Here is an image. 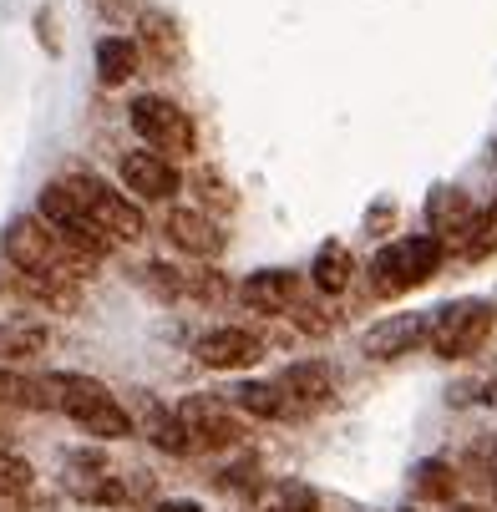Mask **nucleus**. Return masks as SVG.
I'll return each instance as SVG.
<instances>
[{"mask_svg": "<svg viewBox=\"0 0 497 512\" xmlns=\"http://www.w3.org/2000/svg\"><path fill=\"white\" fill-rule=\"evenodd\" d=\"M41 391H46L51 411H61L66 421H77L87 436H102V442H122V436H132V411L97 376L51 371V376H41Z\"/></svg>", "mask_w": 497, "mask_h": 512, "instance_id": "1", "label": "nucleus"}, {"mask_svg": "<svg viewBox=\"0 0 497 512\" xmlns=\"http://www.w3.org/2000/svg\"><path fill=\"white\" fill-rule=\"evenodd\" d=\"M6 259H11V269H26V274H61V279L92 274V259H82L46 218H16L6 229Z\"/></svg>", "mask_w": 497, "mask_h": 512, "instance_id": "2", "label": "nucleus"}, {"mask_svg": "<svg viewBox=\"0 0 497 512\" xmlns=\"http://www.w3.org/2000/svg\"><path fill=\"white\" fill-rule=\"evenodd\" d=\"M447 259V244L432 234H411V239H391L376 259H371V289L381 300L411 295L416 284H426Z\"/></svg>", "mask_w": 497, "mask_h": 512, "instance_id": "3", "label": "nucleus"}, {"mask_svg": "<svg viewBox=\"0 0 497 512\" xmlns=\"http://www.w3.org/2000/svg\"><path fill=\"white\" fill-rule=\"evenodd\" d=\"M66 188L77 193V203L87 208L92 224H97L102 234H112L117 244H137L142 234H148V218H142V208L127 198V188H112V183H102L97 173L66 178Z\"/></svg>", "mask_w": 497, "mask_h": 512, "instance_id": "4", "label": "nucleus"}, {"mask_svg": "<svg viewBox=\"0 0 497 512\" xmlns=\"http://www.w3.org/2000/svg\"><path fill=\"white\" fill-rule=\"evenodd\" d=\"M36 213L46 218L51 229H61V239L77 249L82 259H92V264H102L112 249H117V239L112 234H102L92 218H87V208L77 203V193H71L66 183H46L41 188V198H36Z\"/></svg>", "mask_w": 497, "mask_h": 512, "instance_id": "5", "label": "nucleus"}, {"mask_svg": "<svg viewBox=\"0 0 497 512\" xmlns=\"http://www.w3.org/2000/svg\"><path fill=\"white\" fill-rule=\"evenodd\" d=\"M66 492L77 497V502H92V507H122V502H132V497H148L153 492V482L142 477V472H117V467H107L102 457H87V452H77L66 462Z\"/></svg>", "mask_w": 497, "mask_h": 512, "instance_id": "6", "label": "nucleus"}, {"mask_svg": "<svg viewBox=\"0 0 497 512\" xmlns=\"http://www.w3.org/2000/svg\"><path fill=\"white\" fill-rule=\"evenodd\" d=\"M132 132L163 158H193L198 153L193 117L178 102H168V97H137L132 102Z\"/></svg>", "mask_w": 497, "mask_h": 512, "instance_id": "7", "label": "nucleus"}, {"mask_svg": "<svg viewBox=\"0 0 497 512\" xmlns=\"http://www.w3.org/2000/svg\"><path fill=\"white\" fill-rule=\"evenodd\" d=\"M492 325H497L492 300L442 305V310H437V325H432V355H442V360H472V355L487 345Z\"/></svg>", "mask_w": 497, "mask_h": 512, "instance_id": "8", "label": "nucleus"}, {"mask_svg": "<svg viewBox=\"0 0 497 512\" xmlns=\"http://www.w3.org/2000/svg\"><path fill=\"white\" fill-rule=\"evenodd\" d=\"M178 416H183V426H188V436H193V452L203 447V452H234L239 442H244V421L224 406V401H213V396H188L183 406H178Z\"/></svg>", "mask_w": 497, "mask_h": 512, "instance_id": "9", "label": "nucleus"}, {"mask_svg": "<svg viewBox=\"0 0 497 512\" xmlns=\"http://www.w3.org/2000/svg\"><path fill=\"white\" fill-rule=\"evenodd\" d=\"M117 178H122V188H127L137 203H168V198L183 188L173 158H163V153H122Z\"/></svg>", "mask_w": 497, "mask_h": 512, "instance_id": "10", "label": "nucleus"}, {"mask_svg": "<svg viewBox=\"0 0 497 512\" xmlns=\"http://www.w3.org/2000/svg\"><path fill=\"white\" fill-rule=\"evenodd\" d=\"M432 325H437V310H416V315H391L381 325L366 330L361 350L371 360H396V355H411L416 345H432Z\"/></svg>", "mask_w": 497, "mask_h": 512, "instance_id": "11", "label": "nucleus"}, {"mask_svg": "<svg viewBox=\"0 0 497 512\" xmlns=\"http://www.w3.org/2000/svg\"><path fill=\"white\" fill-rule=\"evenodd\" d=\"M193 355L208 365V371H249V365L264 360V340L244 325H219V330L198 335Z\"/></svg>", "mask_w": 497, "mask_h": 512, "instance_id": "12", "label": "nucleus"}, {"mask_svg": "<svg viewBox=\"0 0 497 512\" xmlns=\"http://www.w3.org/2000/svg\"><path fill=\"white\" fill-rule=\"evenodd\" d=\"M163 234H168L173 249H183V254H193V259H219L224 244H229L224 229L213 224L203 208H173V213L163 218Z\"/></svg>", "mask_w": 497, "mask_h": 512, "instance_id": "13", "label": "nucleus"}, {"mask_svg": "<svg viewBox=\"0 0 497 512\" xmlns=\"http://www.w3.org/2000/svg\"><path fill=\"white\" fill-rule=\"evenodd\" d=\"M477 213H482V208H472V198H467L462 188H437L432 198H426V229H432V239L462 249V239H467L472 224H477Z\"/></svg>", "mask_w": 497, "mask_h": 512, "instance_id": "14", "label": "nucleus"}, {"mask_svg": "<svg viewBox=\"0 0 497 512\" xmlns=\"http://www.w3.org/2000/svg\"><path fill=\"white\" fill-rule=\"evenodd\" d=\"M239 300L254 315H284V310H295V300H300V274H290V269H259V274L244 279Z\"/></svg>", "mask_w": 497, "mask_h": 512, "instance_id": "15", "label": "nucleus"}, {"mask_svg": "<svg viewBox=\"0 0 497 512\" xmlns=\"http://www.w3.org/2000/svg\"><path fill=\"white\" fill-rule=\"evenodd\" d=\"M153 284L163 289V295L173 300H198V305H219L229 295V284L224 274H213V269H173V264H148Z\"/></svg>", "mask_w": 497, "mask_h": 512, "instance_id": "16", "label": "nucleus"}, {"mask_svg": "<svg viewBox=\"0 0 497 512\" xmlns=\"http://www.w3.org/2000/svg\"><path fill=\"white\" fill-rule=\"evenodd\" d=\"M279 391L290 396L295 411H315V406H325L335 396V376H330L325 360H295V365L279 371Z\"/></svg>", "mask_w": 497, "mask_h": 512, "instance_id": "17", "label": "nucleus"}, {"mask_svg": "<svg viewBox=\"0 0 497 512\" xmlns=\"http://www.w3.org/2000/svg\"><path fill=\"white\" fill-rule=\"evenodd\" d=\"M11 295L41 305V310H77V279H61V274H26V269H11L6 274Z\"/></svg>", "mask_w": 497, "mask_h": 512, "instance_id": "18", "label": "nucleus"}, {"mask_svg": "<svg viewBox=\"0 0 497 512\" xmlns=\"http://www.w3.org/2000/svg\"><path fill=\"white\" fill-rule=\"evenodd\" d=\"M142 436H148L158 452H168V457H188L193 452V436H188L183 416L168 411V406H158V401L142 406Z\"/></svg>", "mask_w": 497, "mask_h": 512, "instance_id": "19", "label": "nucleus"}, {"mask_svg": "<svg viewBox=\"0 0 497 512\" xmlns=\"http://www.w3.org/2000/svg\"><path fill=\"white\" fill-rule=\"evenodd\" d=\"M234 396V406L244 411V416H254V421H284V416H295V406H290V396L279 391V381H244L239 391H229Z\"/></svg>", "mask_w": 497, "mask_h": 512, "instance_id": "20", "label": "nucleus"}, {"mask_svg": "<svg viewBox=\"0 0 497 512\" xmlns=\"http://www.w3.org/2000/svg\"><path fill=\"white\" fill-rule=\"evenodd\" d=\"M137 61H142L137 41H127V36H102L97 41V77H102V87H127L137 77Z\"/></svg>", "mask_w": 497, "mask_h": 512, "instance_id": "21", "label": "nucleus"}, {"mask_svg": "<svg viewBox=\"0 0 497 512\" xmlns=\"http://www.w3.org/2000/svg\"><path fill=\"white\" fill-rule=\"evenodd\" d=\"M350 274H355L350 249H345V244H320V254H315V264H310V284L320 289V295H345Z\"/></svg>", "mask_w": 497, "mask_h": 512, "instance_id": "22", "label": "nucleus"}, {"mask_svg": "<svg viewBox=\"0 0 497 512\" xmlns=\"http://www.w3.org/2000/svg\"><path fill=\"white\" fill-rule=\"evenodd\" d=\"M411 492H416L421 502H452V497H457V467L442 462V457L421 462L416 477H411Z\"/></svg>", "mask_w": 497, "mask_h": 512, "instance_id": "23", "label": "nucleus"}, {"mask_svg": "<svg viewBox=\"0 0 497 512\" xmlns=\"http://www.w3.org/2000/svg\"><path fill=\"white\" fill-rule=\"evenodd\" d=\"M142 46H148L158 61H178L183 56V36H178V26H173V16H163V11H142Z\"/></svg>", "mask_w": 497, "mask_h": 512, "instance_id": "24", "label": "nucleus"}, {"mask_svg": "<svg viewBox=\"0 0 497 512\" xmlns=\"http://www.w3.org/2000/svg\"><path fill=\"white\" fill-rule=\"evenodd\" d=\"M0 406L6 411H51L41 381H31L21 371H6V365H0Z\"/></svg>", "mask_w": 497, "mask_h": 512, "instance_id": "25", "label": "nucleus"}, {"mask_svg": "<svg viewBox=\"0 0 497 512\" xmlns=\"http://www.w3.org/2000/svg\"><path fill=\"white\" fill-rule=\"evenodd\" d=\"M264 512H320V492L310 482H274L264 492Z\"/></svg>", "mask_w": 497, "mask_h": 512, "instance_id": "26", "label": "nucleus"}, {"mask_svg": "<svg viewBox=\"0 0 497 512\" xmlns=\"http://www.w3.org/2000/svg\"><path fill=\"white\" fill-rule=\"evenodd\" d=\"M492 254H497V198L477 213L472 234L462 239V259H467V264H482V259H492Z\"/></svg>", "mask_w": 497, "mask_h": 512, "instance_id": "27", "label": "nucleus"}, {"mask_svg": "<svg viewBox=\"0 0 497 512\" xmlns=\"http://www.w3.org/2000/svg\"><path fill=\"white\" fill-rule=\"evenodd\" d=\"M51 345V335H46V325H0V355L6 360H21V355H41Z\"/></svg>", "mask_w": 497, "mask_h": 512, "instance_id": "28", "label": "nucleus"}, {"mask_svg": "<svg viewBox=\"0 0 497 512\" xmlns=\"http://www.w3.org/2000/svg\"><path fill=\"white\" fill-rule=\"evenodd\" d=\"M36 487V472H31V462H21V457H11V452H0V502H26V492Z\"/></svg>", "mask_w": 497, "mask_h": 512, "instance_id": "29", "label": "nucleus"}, {"mask_svg": "<svg viewBox=\"0 0 497 512\" xmlns=\"http://www.w3.org/2000/svg\"><path fill=\"white\" fill-rule=\"evenodd\" d=\"M193 188H198V203H203V213L213 218V213H234L239 208V193L219 178V173H198L193 178Z\"/></svg>", "mask_w": 497, "mask_h": 512, "instance_id": "30", "label": "nucleus"}, {"mask_svg": "<svg viewBox=\"0 0 497 512\" xmlns=\"http://www.w3.org/2000/svg\"><path fill=\"white\" fill-rule=\"evenodd\" d=\"M452 512H487V507H477V502H472V507H452Z\"/></svg>", "mask_w": 497, "mask_h": 512, "instance_id": "31", "label": "nucleus"}, {"mask_svg": "<svg viewBox=\"0 0 497 512\" xmlns=\"http://www.w3.org/2000/svg\"><path fill=\"white\" fill-rule=\"evenodd\" d=\"M492 472H497V452H492Z\"/></svg>", "mask_w": 497, "mask_h": 512, "instance_id": "32", "label": "nucleus"}, {"mask_svg": "<svg viewBox=\"0 0 497 512\" xmlns=\"http://www.w3.org/2000/svg\"><path fill=\"white\" fill-rule=\"evenodd\" d=\"M0 447H6V431H0Z\"/></svg>", "mask_w": 497, "mask_h": 512, "instance_id": "33", "label": "nucleus"}]
</instances>
